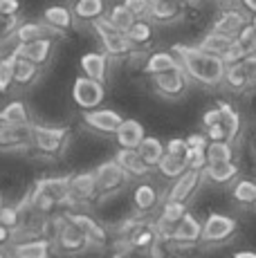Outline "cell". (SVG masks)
Here are the masks:
<instances>
[{"label": "cell", "instance_id": "cell-8", "mask_svg": "<svg viewBox=\"0 0 256 258\" xmlns=\"http://www.w3.org/2000/svg\"><path fill=\"white\" fill-rule=\"evenodd\" d=\"M153 86H155V90L160 94H164V97H180V94L186 90V86H189V77H186V72L182 70V66H180V68H175V70L155 74Z\"/></svg>", "mask_w": 256, "mask_h": 258}, {"label": "cell", "instance_id": "cell-1", "mask_svg": "<svg viewBox=\"0 0 256 258\" xmlns=\"http://www.w3.org/2000/svg\"><path fill=\"white\" fill-rule=\"evenodd\" d=\"M173 52L178 56L182 70L186 72V77L194 79L196 83L207 88H216L223 83L227 66L223 63L220 56L203 52L198 45H184V43H175Z\"/></svg>", "mask_w": 256, "mask_h": 258}, {"label": "cell", "instance_id": "cell-11", "mask_svg": "<svg viewBox=\"0 0 256 258\" xmlns=\"http://www.w3.org/2000/svg\"><path fill=\"white\" fill-rule=\"evenodd\" d=\"M34 191L50 198L54 205L70 202V177H47V180L38 182Z\"/></svg>", "mask_w": 256, "mask_h": 258}, {"label": "cell", "instance_id": "cell-10", "mask_svg": "<svg viewBox=\"0 0 256 258\" xmlns=\"http://www.w3.org/2000/svg\"><path fill=\"white\" fill-rule=\"evenodd\" d=\"M126 175H128V173L119 164H117L115 160L106 162V164H101L95 171L97 188H99V191H115V188H119L126 182Z\"/></svg>", "mask_w": 256, "mask_h": 258}, {"label": "cell", "instance_id": "cell-42", "mask_svg": "<svg viewBox=\"0 0 256 258\" xmlns=\"http://www.w3.org/2000/svg\"><path fill=\"white\" fill-rule=\"evenodd\" d=\"M240 47L245 49L247 54H256V29L252 27V23H247L243 29L238 32V36L234 38Z\"/></svg>", "mask_w": 256, "mask_h": 258}, {"label": "cell", "instance_id": "cell-14", "mask_svg": "<svg viewBox=\"0 0 256 258\" xmlns=\"http://www.w3.org/2000/svg\"><path fill=\"white\" fill-rule=\"evenodd\" d=\"M97 180L95 173H79L70 177V200L75 202H88L97 196Z\"/></svg>", "mask_w": 256, "mask_h": 258}, {"label": "cell", "instance_id": "cell-17", "mask_svg": "<svg viewBox=\"0 0 256 258\" xmlns=\"http://www.w3.org/2000/svg\"><path fill=\"white\" fill-rule=\"evenodd\" d=\"M180 68V61L175 56L173 49H162V52H153L144 63V72L155 77V74H162V72H169V70H175Z\"/></svg>", "mask_w": 256, "mask_h": 258}, {"label": "cell", "instance_id": "cell-53", "mask_svg": "<svg viewBox=\"0 0 256 258\" xmlns=\"http://www.w3.org/2000/svg\"><path fill=\"white\" fill-rule=\"evenodd\" d=\"M9 240H12V229H9V227H5L3 222H0V247L7 245Z\"/></svg>", "mask_w": 256, "mask_h": 258}, {"label": "cell", "instance_id": "cell-7", "mask_svg": "<svg viewBox=\"0 0 256 258\" xmlns=\"http://www.w3.org/2000/svg\"><path fill=\"white\" fill-rule=\"evenodd\" d=\"M83 121L92 131L108 133L110 135V133H117V128L121 126L124 117L117 110H110V108H95V110H83Z\"/></svg>", "mask_w": 256, "mask_h": 258}, {"label": "cell", "instance_id": "cell-33", "mask_svg": "<svg viewBox=\"0 0 256 258\" xmlns=\"http://www.w3.org/2000/svg\"><path fill=\"white\" fill-rule=\"evenodd\" d=\"M124 34L133 45H146V43L153 38V25L146 21V18H135V23H133Z\"/></svg>", "mask_w": 256, "mask_h": 258}, {"label": "cell", "instance_id": "cell-51", "mask_svg": "<svg viewBox=\"0 0 256 258\" xmlns=\"http://www.w3.org/2000/svg\"><path fill=\"white\" fill-rule=\"evenodd\" d=\"M216 123H220V110L218 108H211V110H207L203 115V126L211 128V126H216Z\"/></svg>", "mask_w": 256, "mask_h": 258}, {"label": "cell", "instance_id": "cell-9", "mask_svg": "<svg viewBox=\"0 0 256 258\" xmlns=\"http://www.w3.org/2000/svg\"><path fill=\"white\" fill-rule=\"evenodd\" d=\"M32 144V123H0V148H25Z\"/></svg>", "mask_w": 256, "mask_h": 258}, {"label": "cell", "instance_id": "cell-40", "mask_svg": "<svg viewBox=\"0 0 256 258\" xmlns=\"http://www.w3.org/2000/svg\"><path fill=\"white\" fill-rule=\"evenodd\" d=\"M234 200L240 202V205L256 202V184L252 180H240L238 184L234 186Z\"/></svg>", "mask_w": 256, "mask_h": 258}, {"label": "cell", "instance_id": "cell-59", "mask_svg": "<svg viewBox=\"0 0 256 258\" xmlns=\"http://www.w3.org/2000/svg\"><path fill=\"white\" fill-rule=\"evenodd\" d=\"M0 258H7V256H5V254H0Z\"/></svg>", "mask_w": 256, "mask_h": 258}, {"label": "cell", "instance_id": "cell-19", "mask_svg": "<svg viewBox=\"0 0 256 258\" xmlns=\"http://www.w3.org/2000/svg\"><path fill=\"white\" fill-rule=\"evenodd\" d=\"M72 21H75V14H72V9L63 7V5H52V7H47L45 12H43V23H45L47 27H52L56 34L70 29L72 27Z\"/></svg>", "mask_w": 256, "mask_h": 258}, {"label": "cell", "instance_id": "cell-45", "mask_svg": "<svg viewBox=\"0 0 256 258\" xmlns=\"http://www.w3.org/2000/svg\"><path fill=\"white\" fill-rule=\"evenodd\" d=\"M247 56H249V54L245 52V49H243V47L238 45V43L234 41V43H231V47H229L227 52L223 54V63H225V66H234V63L245 61V58H247Z\"/></svg>", "mask_w": 256, "mask_h": 258}, {"label": "cell", "instance_id": "cell-57", "mask_svg": "<svg viewBox=\"0 0 256 258\" xmlns=\"http://www.w3.org/2000/svg\"><path fill=\"white\" fill-rule=\"evenodd\" d=\"M249 23H252V27L256 29V14H252V18H249Z\"/></svg>", "mask_w": 256, "mask_h": 258}, {"label": "cell", "instance_id": "cell-37", "mask_svg": "<svg viewBox=\"0 0 256 258\" xmlns=\"http://www.w3.org/2000/svg\"><path fill=\"white\" fill-rule=\"evenodd\" d=\"M133 205L140 211H149L157 205V191L151 184H140L133 191Z\"/></svg>", "mask_w": 256, "mask_h": 258}, {"label": "cell", "instance_id": "cell-30", "mask_svg": "<svg viewBox=\"0 0 256 258\" xmlns=\"http://www.w3.org/2000/svg\"><path fill=\"white\" fill-rule=\"evenodd\" d=\"M205 175L209 177L211 182H216V184H225V182L234 180L236 173H238V166L234 164V162H211V164L205 166Z\"/></svg>", "mask_w": 256, "mask_h": 258}, {"label": "cell", "instance_id": "cell-4", "mask_svg": "<svg viewBox=\"0 0 256 258\" xmlns=\"http://www.w3.org/2000/svg\"><path fill=\"white\" fill-rule=\"evenodd\" d=\"M72 99H75V103L81 110H95L106 99V88H103L101 81H95V79H88L81 74V77L75 79Z\"/></svg>", "mask_w": 256, "mask_h": 258}, {"label": "cell", "instance_id": "cell-60", "mask_svg": "<svg viewBox=\"0 0 256 258\" xmlns=\"http://www.w3.org/2000/svg\"><path fill=\"white\" fill-rule=\"evenodd\" d=\"M254 146H256V142H254Z\"/></svg>", "mask_w": 256, "mask_h": 258}, {"label": "cell", "instance_id": "cell-48", "mask_svg": "<svg viewBox=\"0 0 256 258\" xmlns=\"http://www.w3.org/2000/svg\"><path fill=\"white\" fill-rule=\"evenodd\" d=\"M166 153H171V155H178V157H184V153H186V140H171L169 144H166Z\"/></svg>", "mask_w": 256, "mask_h": 258}, {"label": "cell", "instance_id": "cell-20", "mask_svg": "<svg viewBox=\"0 0 256 258\" xmlns=\"http://www.w3.org/2000/svg\"><path fill=\"white\" fill-rule=\"evenodd\" d=\"M186 213V207L184 202H175V200H169L164 205V209H162V216H160V222H157V227H160V234L164 238H171L173 234V227L180 222V218Z\"/></svg>", "mask_w": 256, "mask_h": 258}, {"label": "cell", "instance_id": "cell-22", "mask_svg": "<svg viewBox=\"0 0 256 258\" xmlns=\"http://www.w3.org/2000/svg\"><path fill=\"white\" fill-rule=\"evenodd\" d=\"M200 236H203V225L191 213H184L180 218V222L173 227V234H171V238L178 242H196L200 240Z\"/></svg>", "mask_w": 256, "mask_h": 258}, {"label": "cell", "instance_id": "cell-12", "mask_svg": "<svg viewBox=\"0 0 256 258\" xmlns=\"http://www.w3.org/2000/svg\"><path fill=\"white\" fill-rule=\"evenodd\" d=\"M50 52H52V38H36V41L29 43H18L16 49H14V54L29 58L36 66H43L50 58Z\"/></svg>", "mask_w": 256, "mask_h": 258}, {"label": "cell", "instance_id": "cell-29", "mask_svg": "<svg viewBox=\"0 0 256 258\" xmlns=\"http://www.w3.org/2000/svg\"><path fill=\"white\" fill-rule=\"evenodd\" d=\"M231 43H234V38L225 36V34L207 32L205 36H203V41L198 43V47L203 49V52H209V54H214V56H220V58H223V54L231 47Z\"/></svg>", "mask_w": 256, "mask_h": 258}, {"label": "cell", "instance_id": "cell-27", "mask_svg": "<svg viewBox=\"0 0 256 258\" xmlns=\"http://www.w3.org/2000/svg\"><path fill=\"white\" fill-rule=\"evenodd\" d=\"M137 153H140V157L144 160L146 166L153 168V166H157V162L162 160V155L166 153V148L157 137H144V140L140 142V146H137Z\"/></svg>", "mask_w": 256, "mask_h": 258}, {"label": "cell", "instance_id": "cell-36", "mask_svg": "<svg viewBox=\"0 0 256 258\" xmlns=\"http://www.w3.org/2000/svg\"><path fill=\"white\" fill-rule=\"evenodd\" d=\"M157 168H160V173L164 177H169V180H175V177H180L182 173L186 171V162H184V157L164 153V155H162V160L157 162Z\"/></svg>", "mask_w": 256, "mask_h": 258}, {"label": "cell", "instance_id": "cell-5", "mask_svg": "<svg viewBox=\"0 0 256 258\" xmlns=\"http://www.w3.org/2000/svg\"><path fill=\"white\" fill-rule=\"evenodd\" d=\"M249 21H247V12L238 7H223V12L214 18L211 23V32H218V34H225L229 38H236L238 32L245 27Z\"/></svg>", "mask_w": 256, "mask_h": 258}, {"label": "cell", "instance_id": "cell-55", "mask_svg": "<svg viewBox=\"0 0 256 258\" xmlns=\"http://www.w3.org/2000/svg\"><path fill=\"white\" fill-rule=\"evenodd\" d=\"M234 258H256V251H236Z\"/></svg>", "mask_w": 256, "mask_h": 258}, {"label": "cell", "instance_id": "cell-13", "mask_svg": "<svg viewBox=\"0 0 256 258\" xmlns=\"http://www.w3.org/2000/svg\"><path fill=\"white\" fill-rule=\"evenodd\" d=\"M203 175H205L203 171H196V168H186V171L182 173L180 177H175V184H173V188H171V193H169V200L184 202L186 198H189L191 193L198 188L200 177H203Z\"/></svg>", "mask_w": 256, "mask_h": 258}, {"label": "cell", "instance_id": "cell-52", "mask_svg": "<svg viewBox=\"0 0 256 258\" xmlns=\"http://www.w3.org/2000/svg\"><path fill=\"white\" fill-rule=\"evenodd\" d=\"M151 240H153V231H149V229H146V231H142V234L137 236L133 242H135V247H144V245H149Z\"/></svg>", "mask_w": 256, "mask_h": 258}, {"label": "cell", "instance_id": "cell-16", "mask_svg": "<svg viewBox=\"0 0 256 258\" xmlns=\"http://www.w3.org/2000/svg\"><path fill=\"white\" fill-rule=\"evenodd\" d=\"M58 245L63 251H81L86 245H90V240L75 222L66 220V225L58 229Z\"/></svg>", "mask_w": 256, "mask_h": 258}, {"label": "cell", "instance_id": "cell-41", "mask_svg": "<svg viewBox=\"0 0 256 258\" xmlns=\"http://www.w3.org/2000/svg\"><path fill=\"white\" fill-rule=\"evenodd\" d=\"M14 83V54L0 58V92H7Z\"/></svg>", "mask_w": 256, "mask_h": 258}, {"label": "cell", "instance_id": "cell-50", "mask_svg": "<svg viewBox=\"0 0 256 258\" xmlns=\"http://www.w3.org/2000/svg\"><path fill=\"white\" fill-rule=\"evenodd\" d=\"M205 135L209 137L211 142L227 140V135H225V128H223V123H216V126H211V128H205Z\"/></svg>", "mask_w": 256, "mask_h": 258}, {"label": "cell", "instance_id": "cell-39", "mask_svg": "<svg viewBox=\"0 0 256 258\" xmlns=\"http://www.w3.org/2000/svg\"><path fill=\"white\" fill-rule=\"evenodd\" d=\"M108 21H110V25L115 29H119V32H126L128 27H131L133 23H135V16H133L131 12H128V9L124 7V5H112L110 7V12H108Z\"/></svg>", "mask_w": 256, "mask_h": 258}, {"label": "cell", "instance_id": "cell-2", "mask_svg": "<svg viewBox=\"0 0 256 258\" xmlns=\"http://www.w3.org/2000/svg\"><path fill=\"white\" fill-rule=\"evenodd\" d=\"M70 128H54V126H41V123H32V146L36 148L41 155L54 157L61 153L66 146Z\"/></svg>", "mask_w": 256, "mask_h": 258}, {"label": "cell", "instance_id": "cell-28", "mask_svg": "<svg viewBox=\"0 0 256 258\" xmlns=\"http://www.w3.org/2000/svg\"><path fill=\"white\" fill-rule=\"evenodd\" d=\"M54 29L47 27L45 23H23L21 27H16L14 36H16L18 43H29V41H36V38H52L54 36Z\"/></svg>", "mask_w": 256, "mask_h": 258}, {"label": "cell", "instance_id": "cell-58", "mask_svg": "<svg viewBox=\"0 0 256 258\" xmlns=\"http://www.w3.org/2000/svg\"><path fill=\"white\" fill-rule=\"evenodd\" d=\"M0 209H3V193H0Z\"/></svg>", "mask_w": 256, "mask_h": 258}, {"label": "cell", "instance_id": "cell-34", "mask_svg": "<svg viewBox=\"0 0 256 258\" xmlns=\"http://www.w3.org/2000/svg\"><path fill=\"white\" fill-rule=\"evenodd\" d=\"M0 123H32L29 121V110L23 101H9L0 110Z\"/></svg>", "mask_w": 256, "mask_h": 258}, {"label": "cell", "instance_id": "cell-25", "mask_svg": "<svg viewBox=\"0 0 256 258\" xmlns=\"http://www.w3.org/2000/svg\"><path fill=\"white\" fill-rule=\"evenodd\" d=\"M68 220L75 222L79 229L88 236V240H90V242H99V245H101V242H106V229H103L101 225H97L90 216H83V213H72V216H68Z\"/></svg>", "mask_w": 256, "mask_h": 258}, {"label": "cell", "instance_id": "cell-31", "mask_svg": "<svg viewBox=\"0 0 256 258\" xmlns=\"http://www.w3.org/2000/svg\"><path fill=\"white\" fill-rule=\"evenodd\" d=\"M38 68L41 66L32 63L29 58H23V56H18V54H14V81L21 83V86H27V83H32L34 79L38 77Z\"/></svg>", "mask_w": 256, "mask_h": 258}, {"label": "cell", "instance_id": "cell-43", "mask_svg": "<svg viewBox=\"0 0 256 258\" xmlns=\"http://www.w3.org/2000/svg\"><path fill=\"white\" fill-rule=\"evenodd\" d=\"M184 162H186V168H196V171H203L205 164H207L205 148H186Z\"/></svg>", "mask_w": 256, "mask_h": 258}, {"label": "cell", "instance_id": "cell-3", "mask_svg": "<svg viewBox=\"0 0 256 258\" xmlns=\"http://www.w3.org/2000/svg\"><path fill=\"white\" fill-rule=\"evenodd\" d=\"M92 27H95V32H97V36H99L106 54L119 58V56H128V54L133 52V43L126 38V34L112 27L106 16L97 18V21L92 23Z\"/></svg>", "mask_w": 256, "mask_h": 258}, {"label": "cell", "instance_id": "cell-46", "mask_svg": "<svg viewBox=\"0 0 256 258\" xmlns=\"http://www.w3.org/2000/svg\"><path fill=\"white\" fill-rule=\"evenodd\" d=\"M21 12V0H0V16L3 18H16Z\"/></svg>", "mask_w": 256, "mask_h": 258}, {"label": "cell", "instance_id": "cell-15", "mask_svg": "<svg viewBox=\"0 0 256 258\" xmlns=\"http://www.w3.org/2000/svg\"><path fill=\"white\" fill-rule=\"evenodd\" d=\"M81 66V72L83 77L88 79H95V81H106V74H108V58L103 52H88L81 56L79 61Z\"/></svg>", "mask_w": 256, "mask_h": 258}, {"label": "cell", "instance_id": "cell-26", "mask_svg": "<svg viewBox=\"0 0 256 258\" xmlns=\"http://www.w3.org/2000/svg\"><path fill=\"white\" fill-rule=\"evenodd\" d=\"M12 254H14V258H50V242H47L45 238L18 242Z\"/></svg>", "mask_w": 256, "mask_h": 258}, {"label": "cell", "instance_id": "cell-38", "mask_svg": "<svg viewBox=\"0 0 256 258\" xmlns=\"http://www.w3.org/2000/svg\"><path fill=\"white\" fill-rule=\"evenodd\" d=\"M205 155H207V164H211V162H229L234 153H231V144L227 140H218L207 144Z\"/></svg>", "mask_w": 256, "mask_h": 258}, {"label": "cell", "instance_id": "cell-21", "mask_svg": "<svg viewBox=\"0 0 256 258\" xmlns=\"http://www.w3.org/2000/svg\"><path fill=\"white\" fill-rule=\"evenodd\" d=\"M115 162L119 164L128 175H146V173L151 171L149 166L144 164V160L140 157V153H137V148H119L115 155Z\"/></svg>", "mask_w": 256, "mask_h": 258}, {"label": "cell", "instance_id": "cell-23", "mask_svg": "<svg viewBox=\"0 0 256 258\" xmlns=\"http://www.w3.org/2000/svg\"><path fill=\"white\" fill-rule=\"evenodd\" d=\"M182 7L184 5L178 0H151L149 16L157 23H171L182 14Z\"/></svg>", "mask_w": 256, "mask_h": 258}, {"label": "cell", "instance_id": "cell-24", "mask_svg": "<svg viewBox=\"0 0 256 258\" xmlns=\"http://www.w3.org/2000/svg\"><path fill=\"white\" fill-rule=\"evenodd\" d=\"M103 12H106V0H77L72 7L75 18L86 23H95L97 18L103 16Z\"/></svg>", "mask_w": 256, "mask_h": 258}, {"label": "cell", "instance_id": "cell-49", "mask_svg": "<svg viewBox=\"0 0 256 258\" xmlns=\"http://www.w3.org/2000/svg\"><path fill=\"white\" fill-rule=\"evenodd\" d=\"M207 144H209V137L200 135V133H194V135L186 137V146L189 148H207Z\"/></svg>", "mask_w": 256, "mask_h": 258}, {"label": "cell", "instance_id": "cell-32", "mask_svg": "<svg viewBox=\"0 0 256 258\" xmlns=\"http://www.w3.org/2000/svg\"><path fill=\"white\" fill-rule=\"evenodd\" d=\"M216 108L220 110V123H223V128H225L227 142H231L236 135H238V131H240V115L229 106L227 101H218V106H216Z\"/></svg>", "mask_w": 256, "mask_h": 258}, {"label": "cell", "instance_id": "cell-6", "mask_svg": "<svg viewBox=\"0 0 256 258\" xmlns=\"http://www.w3.org/2000/svg\"><path fill=\"white\" fill-rule=\"evenodd\" d=\"M236 220L229 216H220V213H209V218L203 225V240L205 242H223L234 234Z\"/></svg>", "mask_w": 256, "mask_h": 258}, {"label": "cell", "instance_id": "cell-18", "mask_svg": "<svg viewBox=\"0 0 256 258\" xmlns=\"http://www.w3.org/2000/svg\"><path fill=\"white\" fill-rule=\"evenodd\" d=\"M115 137H117L119 148H137L146 135H144V128H142L140 121H135V119H124L121 126L117 128Z\"/></svg>", "mask_w": 256, "mask_h": 258}, {"label": "cell", "instance_id": "cell-35", "mask_svg": "<svg viewBox=\"0 0 256 258\" xmlns=\"http://www.w3.org/2000/svg\"><path fill=\"white\" fill-rule=\"evenodd\" d=\"M225 83L231 88V90H243V88L252 86V81H249V74H247V68H245V63H234V66H227V70H225Z\"/></svg>", "mask_w": 256, "mask_h": 258}, {"label": "cell", "instance_id": "cell-44", "mask_svg": "<svg viewBox=\"0 0 256 258\" xmlns=\"http://www.w3.org/2000/svg\"><path fill=\"white\" fill-rule=\"evenodd\" d=\"M121 5H124V7H126L135 18H146V16H149L151 0H124Z\"/></svg>", "mask_w": 256, "mask_h": 258}, {"label": "cell", "instance_id": "cell-54", "mask_svg": "<svg viewBox=\"0 0 256 258\" xmlns=\"http://www.w3.org/2000/svg\"><path fill=\"white\" fill-rule=\"evenodd\" d=\"M240 9L247 14H256V0H238Z\"/></svg>", "mask_w": 256, "mask_h": 258}, {"label": "cell", "instance_id": "cell-47", "mask_svg": "<svg viewBox=\"0 0 256 258\" xmlns=\"http://www.w3.org/2000/svg\"><path fill=\"white\" fill-rule=\"evenodd\" d=\"M0 222H3L5 227H16L18 225V209H14V207H3L0 209Z\"/></svg>", "mask_w": 256, "mask_h": 258}, {"label": "cell", "instance_id": "cell-56", "mask_svg": "<svg viewBox=\"0 0 256 258\" xmlns=\"http://www.w3.org/2000/svg\"><path fill=\"white\" fill-rule=\"evenodd\" d=\"M220 5H223V7H234L236 3H238V0H218Z\"/></svg>", "mask_w": 256, "mask_h": 258}]
</instances>
